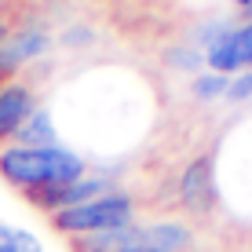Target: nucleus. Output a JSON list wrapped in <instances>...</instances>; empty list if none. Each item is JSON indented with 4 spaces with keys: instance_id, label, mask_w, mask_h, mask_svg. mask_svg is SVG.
<instances>
[{
    "instance_id": "nucleus-12",
    "label": "nucleus",
    "mask_w": 252,
    "mask_h": 252,
    "mask_svg": "<svg viewBox=\"0 0 252 252\" xmlns=\"http://www.w3.org/2000/svg\"><path fill=\"white\" fill-rule=\"evenodd\" d=\"M227 99H230V102H245V99H252V73L234 77V81H230V92H227Z\"/></svg>"
},
{
    "instance_id": "nucleus-10",
    "label": "nucleus",
    "mask_w": 252,
    "mask_h": 252,
    "mask_svg": "<svg viewBox=\"0 0 252 252\" xmlns=\"http://www.w3.org/2000/svg\"><path fill=\"white\" fill-rule=\"evenodd\" d=\"M0 252H44L37 234L22 230V227H4L0 223Z\"/></svg>"
},
{
    "instance_id": "nucleus-2",
    "label": "nucleus",
    "mask_w": 252,
    "mask_h": 252,
    "mask_svg": "<svg viewBox=\"0 0 252 252\" xmlns=\"http://www.w3.org/2000/svg\"><path fill=\"white\" fill-rule=\"evenodd\" d=\"M51 223L63 234H77V238L121 230V227H132L135 223V201L128 194H121V190H110V194L95 197V201H84L77 208L51 212Z\"/></svg>"
},
{
    "instance_id": "nucleus-3",
    "label": "nucleus",
    "mask_w": 252,
    "mask_h": 252,
    "mask_svg": "<svg viewBox=\"0 0 252 252\" xmlns=\"http://www.w3.org/2000/svg\"><path fill=\"white\" fill-rule=\"evenodd\" d=\"M205 63L212 73H238V69H252V19L241 26H223L212 40L205 44Z\"/></svg>"
},
{
    "instance_id": "nucleus-4",
    "label": "nucleus",
    "mask_w": 252,
    "mask_h": 252,
    "mask_svg": "<svg viewBox=\"0 0 252 252\" xmlns=\"http://www.w3.org/2000/svg\"><path fill=\"white\" fill-rule=\"evenodd\" d=\"M110 187L102 176H81L73 183H63V187H44V190H30V197L37 201L40 208H51V212H63V208H77L84 201H95V197L110 194Z\"/></svg>"
},
{
    "instance_id": "nucleus-16",
    "label": "nucleus",
    "mask_w": 252,
    "mask_h": 252,
    "mask_svg": "<svg viewBox=\"0 0 252 252\" xmlns=\"http://www.w3.org/2000/svg\"><path fill=\"white\" fill-rule=\"evenodd\" d=\"M92 252H102V249H92Z\"/></svg>"
},
{
    "instance_id": "nucleus-6",
    "label": "nucleus",
    "mask_w": 252,
    "mask_h": 252,
    "mask_svg": "<svg viewBox=\"0 0 252 252\" xmlns=\"http://www.w3.org/2000/svg\"><path fill=\"white\" fill-rule=\"evenodd\" d=\"M48 44L51 40H48L44 30H22V33H15V37H4L0 40V73H15L22 63L44 55Z\"/></svg>"
},
{
    "instance_id": "nucleus-5",
    "label": "nucleus",
    "mask_w": 252,
    "mask_h": 252,
    "mask_svg": "<svg viewBox=\"0 0 252 252\" xmlns=\"http://www.w3.org/2000/svg\"><path fill=\"white\" fill-rule=\"evenodd\" d=\"M216 197H220V190H216V168H212V158H197L187 164L183 179H179V201H183L190 212L205 216L212 212Z\"/></svg>"
},
{
    "instance_id": "nucleus-15",
    "label": "nucleus",
    "mask_w": 252,
    "mask_h": 252,
    "mask_svg": "<svg viewBox=\"0 0 252 252\" xmlns=\"http://www.w3.org/2000/svg\"><path fill=\"white\" fill-rule=\"evenodd\" d=\"M128 252H161V249H128Z\"/></svg>"
},
{
    "instance_id": "nucleus-17",
    "label": "nucleus",
    "mask_w": 252,
    "mask_h": 252,
    "mask_svg": "<svg viewBox=\"0 0 252 252\" xmlns=\"http://www.w3.org/2000/svg\"><path fill=\"white\" fill-rule=\"evenodd\" d=\"M249 11H252V7H249Z\"/></svg>"
},
{
    "instance_id": "nucleus-14",
    "label": "nucleus",
    "mask_w": 252,
    "mask_h": 252,
    "mask_svg": "<svg viewBox=\"0 0 252 252\" xmlns=\"http://www.w3.org/2000/svg\"><path fill=\"white\" fill-rule=\"evenodd\" d=\"M234 4H238V7H252V0H234Z\"/></svg>"
},
{
    "instance_id": "nucleus-11",
    "label": "nucleus",
    "mask_w": 252,
    "mask_h": 252,
    "mask_svg": "<svg viewBox=\"0 0 252 252\" xmlns=\"http://www.w3.org/2000/svg\"><path fill=\"white\" fill-rule=\"evenodd\" d=\"M230 81H234V77H223V73H197L190 88H194V95L201 102H216V99H227Z\"/></svg>"
},
{
    "instance_id": "nucleus-1",
    "label": "nucleus",
    "mask_w": 252,
    "mask_h": 252,
    "mask_svg": "<svg viewBox=\"0 0 252 252\" xmlns=\"http://www.w3.org/2000/svg\"><path fill=\"white\" fill-rule=\"evenodd\" d=\"M0 176L15 187L44 190L84 176V161L63 146H7L0 154Z\"/></svg>"
},
{
    "instance_id": "nucleus-13",
    "label": "nucleus",
    "mask_w": 252,
    "mask_h": 252,
    "mask_svg": "<svg viewBox=\"0 0 252 252\" xmlns=\"http://www.w3.org/2000/svg\"><path fill=\"white\" fill-rule=\"evenodd\" d=\"M7 37V26H4V15H0V40Z\"/></svg>"
},
{
    "instance_id": "nucleus-8",
    "label": "nucleus",
    "mask_w": 252,
    "mask_h": 252,
    "mask_svg": "<svg viewBox=\"0 0 252 252\" xmlns=\"http://www.w3.org/2000/svg\"><path fill=\"white\" fill-rule=\"evenodd\" d=\"M146 234V249H161V252H179L190 245V230L176 220H161L154 227H143Z\"/></svg>"
},
{
    "instance_id": "nucleus-7",
    "label": "nucleus",
    "mask_w": 252,
    "mask_h": 252,
    "mask_svg": "<svg viewBox=\"0 0 252 252\" xmlns=\"http://www.w3.org/2000/svg\"><path fill=\"white\" fill-rule=\"evenodd\" d=\"M33 110H37V102H33V92L26 84H15V81L0 84V139L19 132Z\"/></svg>"
},
{
    "instance_id": "nucleus-9",
    "label": "nucleus",
    "mask_w": 252,
    "mask_h": 252,
    "mask_svg": "<svg viewBox=\"0 0 252 252\" xmlns=\"http://www.w3.org/2000/svg\"><path fill=\"white\" fill-rule=\"evenodd\" d=\"M15 135H19V146H55V125H51V114H48V110H33Z\"/></svg>"
}]
</instances>
